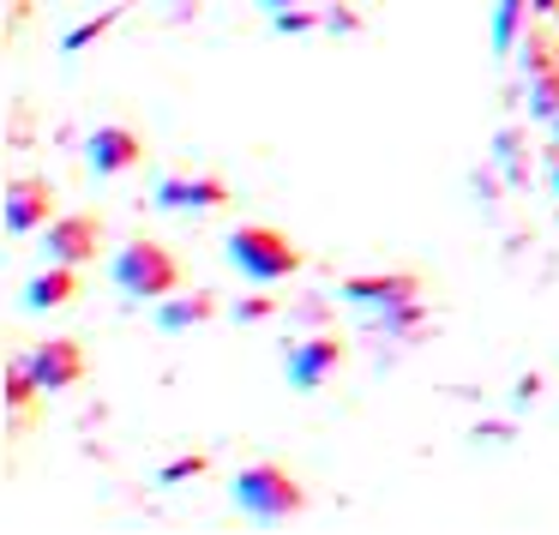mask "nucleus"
I'll list each match as a JSON object with an SVG mask.
<instances>
[{"mask_svg": "<svg viewBox=\"0 0 559 535\" xmlns=\"http://www.w3.org/2000/svg\"><path fill=\"white\" fill-rule=\"evenodd\" d=\"M49 217H55L49 181H37V175L7 181V235H37V229H49Z\"/></svg>", "mask_w": 559, "mask_h": 535, "instance_id": "obj_10", "label": "nucleus"}, {"mask_svg": "<svg viewBox=\"0 0 559 535\" xmlns=\"http://www.w3.org/2000/svg\"><path fill=\"white\" fill-rule=\"evenodd\" d=\"M523 19H530V0H499V7H493V55H511V49H518Z\"/></svg>", "mask_w": 559, "mask_h": 535, "instance_id": "obj_14", "label": "nucleus"}, {"mask_svg": "<svg viewBox=\"0 0 559 535\" xmlns=\"http://www.w3.org/2000/svg\"><path fill=\"white\" fill-rule=\"evenodd\" d=\"M337 295L361 313H403L421 301V277L415 271H373V277H343Z\"/></svg>", "mask_w": 559, "mask_h": 535, "instance_id": "obj_4", "label": "nucleus"}, {"mask_svg": "<svg viewBox=\"0 0 559 535\" xmlns=\"http://www.w3.org/2000/svg\"><path fill=\"white\" fill-rule=\"evenodd\" d=\"M193 475H205V457H175L169 469L157 475V482H163V487H181V482H193Z\"/></svg>", "mask_w": 559, "mask_h": 535, "instance_id": "obj_19", "label": "nucleus"}, {"mask_svg": "<svg viewBox=\"0 0 559 535\" xmlns=\"http://www.w3.org/2000/svg\"><path fill=\"white\" fill-rule=\"evenodd\" d=\"M79 265H61L55 259L49 271H37V277L25 283V313H55V307H67L79 295V277H73Z\"/></svg>", "mask_w": 559, "mask_h": 535, "instance_id": "obj_11", "label": "nucleus"}, {"mask_svg": "<svg viewBox=\"0 0 559 535\" xmlns=\"http://www.w3.org/2000/svg\"><path fill=\"white\" fill-rule=\"evenodd\" d=\"M109 25H115V13H103V19H85V25H79V31H73V37H67V43H61V49H67V55H79V49H91V43H97V37H103V31H109Z\"/></svg>", "mask_w": 559, "mask_h": 535, "instance_id": "obj_16", "label": "nucleus"}, {"mask_svg": "<svg viewBox=\"0 0 559 535\" xmlns=\"http://www.w3.org/2000/svg\"><path fill=\"white\" fill-rule=\"evenodd\" d=\"M469 187H475V193H481V205H487V211H499V175L475 169V175H469Z\"/></svg>", "mask_w": 559, "mask_h": 535, "instance_id": "obj_22", "label": "nucleus"}, {"mask_svg": "<svg viewBox=\"0 0 559 535\" xmlns=\"http://www.w3.org/2000/svg\"><path fill=\"white\" fill-rule=\"evenodd\" d=\"M530 13H554V0H530Z\"/></svg>", "mask_w": 559, "mask_h": 535, "instance_id": "obj_26", "label": "nucleus"}, {"mask_svg": "<svg viewBox=\"0 0 559 535\" xmlns=\"http://www.w3.org/2000/svg\"><path fill=\"white\" fill-rule=\"evenodd\" d=\"M223 253H229V265L241 271L247 283H289L295 271H301V247L283 229H271V223H235Z\"/></svg>", "mask_w": 559, "mask_h": 535, "instance_id": "obj_1", "label": "nucleus"}, {"mask_svg": "<svg viewBox=\"0 0 559 535\" xmlns=\"http://www.w3.org/2000/svg\"><path fill=\"white\" fill-rule=\"evenodd\" d=\"M331 319V301H319V295H307V301H295V325H325Z\"/></svg>", "mask_w": 559, "mask_h": 535, "instance_id": "obj_20", "label": "nucleus"}, {"mask_svg": "<svg viewBox=\"0 0 559 535\" xmlns=\"http://www.w3.org/2000/svg\"><path fill=\"white\" fill-rule=\"evenodd\" d=\"M19 361L31 367L37 391H73L79 379H85V349H79L73 337H49V343H37L31 355H19Z\"/></svg>", "mask_w": 559, "mask_h": 535, "instance_id": "obj_6", "label": "nucleus"}, {"mask_svg": "<svg viewBox=\"0 0 559 535\" xmlns=\"http://www.w3.org/2000/svg\"><path fill=\"white\" fill-rule=\"evenodd\" d=\"M530 115L542 127H559V85L547 73H535V85H530Z\"/></svg>", "mask_w": 559, "mask_h": 535, "instance_id": "obj_15", "label": "nucleus"}, {"mask_svg": "<svg viewBox=\"0 0 559 535\" xmlns=\"http://www.w3.org/2000/svg\"><path fill=\"white\" fill-rule=\"evenodd\" d=\"M235 506L247 511V523H289L307 506V487L283 463H247L235 475Z\"/></svg>", "mask_w": 559, "mask_h": 535, "instance_id": "obj_2", "label": "nucleus"}, {"mask_svg": "<svg viewBox=\"0 0 559 535\" xmlns=\"http://www.w3.org/2000/svg\"><path fill=\"white\" fill-rule=\"evenodd\" d=\"M43 241H49V259H61V265H85V259H97V247H103V223L85 217V211H67V217H49Z\"/></svg>", "mask_w": 559, "mask_h": 535, "instance_id": "obj_9", "label": "nucleus"}, {"mask_svg": "<svg viewBox=\"0 0 559 535\" xmlns=\"http://www.w3.org/2000/svg\"><path fill=\"white\" fill-rule=\"evenodd\" d=\"M535 397H542V373H523L518 385H511V409H530Z\"/></svg>", "mask_w": 559, "mask_h": 535, "instance_id": "obj_21", "label": "nucleus"}, {"mask_svg": "<svg viewBox=\"0 0 559 535\" xmlns=\"http://www.w3.org/2000/svg\"><path fill=\"white\" fill-rule=\"evenodd\" d=\"M271 25H277V37H301V31L325 25V19H319V13H307V7H295V13H277Z\"/></svg>", "mask_w": 559, "mask_h": 535, "instance_id": "obj_17", "label": "nucleus"}, {"mask_svg": "<svg viewBox=\"0 0 559 535\" xmlns=\"http://www.w3.org/2000/svg\"><path fill=\"white\" fill-rule=\"evenodd\" d=\"M325 25L331 31H355V13H343V7H337V13H325Z\"/></svg>", "mask_w": 559, "mask_h": 535, "instance_id": "obj_25", "label": "nucleus"}, {"mask_svg": "<svg viewBox=\"0 0 559 535\" xmlns=\"http://www.w3.org/2000/svg\"><path fill=\"white\" fill-rule=\"evenodd\" d=\"M85 163L109 181V175H127L145 163V139L133 133V127H97V133H85Z\"/></svg>", "mask_w": 559, "mask_h": 535, "instance_id": "obj_8", "label": "nucleus"}, {"mask_svg": "<svg viewBox=\"0 0 559 535\" xmlns=\"http://www.w3.org/2000/svg\"><path fill=\"white\" fill-rule=\"evenodd\" d=\"M343 337H331V331H313V337H295L289 349H283V373H289L295 391H319L331 373L343 367Z\"/></svg>", "mask_w": 559, "mask_h": 535, "instance_id": "obj_5", "label": "nucleus"}, {"mask_svg": "<svg viewBox=\"0 0 559 535\" xmlns=\"http://www.w3.org/2000/svg\"><path fill=\"white\" fill-rule=\"evenodd\" d=\"M211 313H217V295H163L151 319H157V331H169V337H175V331L205 325Z\"/></svg>", "mask_w": 559, "mask_h": 535, "instance_id": "obj_12", "label": "nucleus"}, {"mask_svg": "<svg viewBox=\"0 0 559 535\" xmlns=\"http://www.w3.org/2000/svg\"><path fill=\"white\" fill-rule=\"evenodd\" d=\"M475 439H493V445H506V439H511V421H481V427H475Z\"/></svg>", "mask_w": 559, "mask_h": 535, "instance_id": "obj_23", "label": "nucleus"}, {"mask_svg": "<svg viewBox=\"0 0 559 535\" xmlns=\"http://www.w3.org/2000/svg\"><path fill=\"white\" fill-rule=\"evenodd\" d=\"M487 157L499 163V175H506L511 187H530V157H523V133H518V127H499Z\"/></svg>", "mask_w": 559, "mask_h": 535, "instance_id": "obj_13", "label": "nucleus"}, {"mask_svg": "<svg viewBox=\"0 0 559 535\" xmlns=\"http://www.w3.org/2000/svg\"><path fill=\"white\" fill-rule=\"evenodd\" d=\"M253 7H259V13L277 19V13H289V7H301V0H253Z\"/></svg>", "mask_w": 559, "mask_h": 535, "instance_id": "obj_24", "label": "nucleus"}, {"mask_svg": "<svg viewBox=\"0 0 559 535\" xmlns=\"http://www.w3.org/2000/svg\"><path fill=\"white\" fill-rule=\"evenodd\" d=\"M109 283L127 301H163V295H175V283H181V265H175V253L157 241H127L121 253L109 259Z\"/></svg>", "mask_w": 559, "mask_h": 535, "instance_id": "obj_3", "label": "nucleus"}, {"mask_svg": "<svg viewBox=\"0 0 559 535\" xmlns=\"http://www.w3.org/2000/svg\"><path fill=\"white\" fill-rule=\"evenodd\" d=\"M229 313L241 319V325H259V319H271V313H277V301H265V295H241V301H235Z\"/></svg>", "mask_w": 559, "mask_h": 535, "instance_id": "obj_18", "label": "nucleus"}, {"mask_svg": "<svg viewBox=\"0 0 559 535\" xmlns=\"http://www.w3.org/2000/svg\"><path fill=\"white\" fill-rule=\"evenodd\" d=\"M151 205L157 211H217V205H229V187L217 175H163L151 187Z\"/></svg>", "mask_w": 559, "mask_h": 535, "instance_id": "obj_7", "label": "nucleus"}, {"mask_svg": "<svg viewBox=\"0 0 559 535\" xmlns=\"http://www.w3.org/2000/svg\"><path fill=\"white\" fill-rule=\"evenodd\" d=\"M554 193H559V163H554Z\"/></svg>", "mask_w": 559, "mask_h": 535, "instance_id": "obj_27", "label": "nucleus"}]
</instances>
